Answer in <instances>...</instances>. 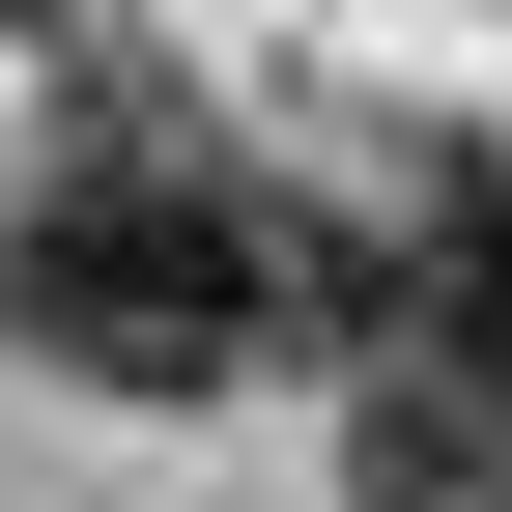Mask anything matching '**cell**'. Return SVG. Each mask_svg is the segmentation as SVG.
<instances>
[{
  "mask_svg": "<svg viewBox=\"0 0 512 512\" xmlns=\"http://www.w3.org/2000/svg\"><path fill=\"white\" fill-rule=\"evenodd\" d=\"M0 342L57 399H228L313 342V200H256L200 114H57L0 171Z\"/></svg>",
  "mask_w": 512,
  "mask_h": 512,
  "instance_id": "6da1fadb",
  "label": "cell"
},
{
  "mask_svg": "<svg viewBox=\"0 0 512 512\" xmlns=\"http://www.w3.org/2000/svg\"><path fill=\"white\" fill-rule=\"evenodd\" d=\"M313 342L342 370H512V171L484 143H399L342 228H313Z\"/></svg>",
  "mask_w": 512,
  "mask_h": 512,
  "instance_id": "7a4b0ae2",
  "label": "cell"
},
{
  "mask_svg": "<svg viewBox=\"0 0 512 512\" xmlns=\"http://www.w3.org/2000/svg\"><path fill=\"white\" fill-rule=\"evenodd\" d=\"M0 29H86V0H0Z\"/></svg>",
  "mask_w": 512,
  "mask_h": 512,
  "instance_id": "3957f363",
  "label": "cell"
}]
</instances>
